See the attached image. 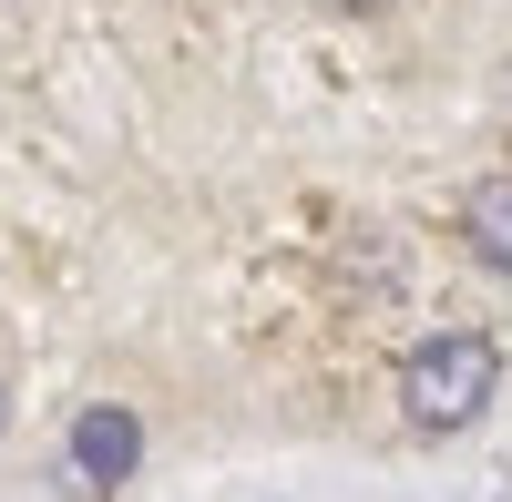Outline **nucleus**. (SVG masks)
Wrapping results in <instances>:
<instances>
[{
    "mask_svg": "<svg viewBox=\"0 0 512 502\" xmlns=\"http://www.w3.org/2000/svg\"><path fill=\"white\" fill-rule=\"evenodd\" d=\"M492 380H502V349L482 339V328H441V339H420L400 359V400H410L420 431H461L492 400Z\"/></svg>",
    "mask_w": 512,
    "mask_h": 502,
    "instance_id": "1",
    "label": "nucleus"
},
{
    "mask_svg": "<svg viewBox=\"0 0 512 502\" xmlns=\"http://www.w3.org/2000/svg\"><path fill=\"white\" fill-rule=\"evenodd\" d=\"M328 11H369V0H328Z\"/></svg>",
    "mask_w": 512,
    "mask_h": 502,
    "instance_id": "4",
    "label": "nucleus"
},
{
    "mask_svg": "<svg viewBox=\"0 0 512 502\" xmlns=\"http://www.w3.org/2000/svg\"><path fill=\"white\" fill-rule=\"evenodd\" d=\"M461 236H472L482 267H512V175H482L461 195Z\"/></svg>",
    "mask_w": 512,
    "mask_h": 502,
    "instance_id": "3",
    "label": "nucleus"
},
{
    "mask_svg": "<svg viewBox=\"0 0 512 502\" xmlns=\"http://www.w3.org/2000/svg\"><path fill=\"white\" fill-rule=\"evenodd\" d=\"M72 472L93 482V492L134 482V472H144V421H134V410H123V400H93V410H82V421H72Z\"/></svg>",
    "mask_w": 512,
    "mask_h": 502,
    "instance_id": "2",
    "label": "nucleus"
},
{
    "mask_svg": "<svg viewBox=\"0 0 512 502\" xmlns=\"http://www.w3.org/2000/svg\"><path fill=\"white\" fill-rule=\"evenodd\" d=\"M0 431H11V400H0Z\"/></svg>",
    "mask_w": 512,
    "mask_h": 502,
    "instance_id": "5",
    "label": "nucleus"
}]
</instances>
